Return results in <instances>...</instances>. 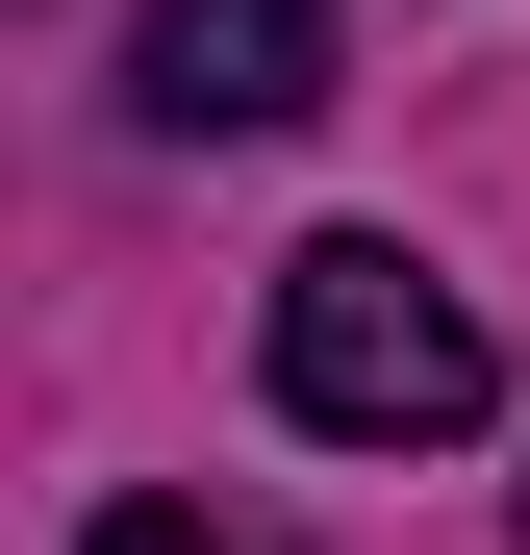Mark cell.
<instances>
[{
  "label": "cell",
  "mask_w": 530,
  "mask_h": 555,
  "mask_svg": "<svg viewBox=\"0 0 530 555\" xmlns=\"http://www.w3.org/2000/svg\"><path fill=\"white\" fill-rule=\"evenodd\" d=\"M279 404H303L328 454H455L505 379H480V304H455L404 228H328V253H279Z\"/></svg>",
  "instance_id": "cell-1"
},
{
  "label": "cell",
  "mask_w": 530,
  "mask_h": 555,
  "mask_svg": "<svg viewBox=\"0 0 530 555\" xmlns=\"http://www.w3.org/2000/svg\"><path fill=\"white\" fill-rule=\"evenodd\" d=\"M127 102H152L177 152H228V127H303V102H328V0H152Z\"/></svg>",
  "instance_id": "cell-2"
},
{
  "label": "cell",
  "mask_w": 530,
  "mask_h": 555,
  "mask_svg": "<svg viewBox=\"0 0 530 555\" xmlns=\"http://www.w3.org/2000/svg\"><path fill=\"white\" fill-rule=\"evenodd\" d=\"M76 555H228L203 505H102V530H76Z\"/></svg>",
  "instance_id": "cell-3"
}]
</instances>
